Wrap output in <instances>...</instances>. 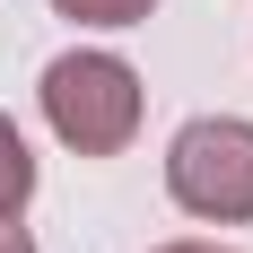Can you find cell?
<instances>
[{
	"instance_id": "277c9868",
	"label": "cell",
	"mask_w": 253,
	"mask_h": 253,
	"mask_svg": "<svg viewBox=\"0 0 253 253\" xmlns=\"http://www.w3.org/2000/svg\"><path fill=\"white\" fill-rule=\"evenodd\" d=\"M61 9H70V18H96V26H131L149 0H61Z\"/></svg>"
},
{
	"instance_id": "6da1fadb",
	"label": "cell",
	"mask_w": 253,
	"mask_h": 253,
	"mask_svg": "<svg viewBox=\"0 0 253 253\" xmlns=\"http://www.w3.org/2000/svg\"><path fill=\"white\" fill-rule=\"evenodd\" d=\"M44 114H52V131H61L70 149H123L131 123H140V87H131L123 61L70 52V61L44 70Z\"/></svg>"
},
{
	"instance_id": "3957f363",
	"label": "cell",
	"mask_w": 253,
	"mask_h": 253,
	"mask_svg": "<svg viewBox=\"0 0 253 253\" xmlns=\"http://www.w3.org/2000/svg\"><path fill=\"white\" fill-rule=\"evenodd\" d=\"M26 183H35L26 175V149H18V131L0 123V218H9V201H26Z\"/></svg>"
},
{
	"instance_id": "5b68a950",
	"label": "cell",
	"mask_w": 253,
	"mask_h": 253,
	"mask_svg": "<svg viewBox=\"0 0 253 253\" xmlns=\"http://www.w3.org/2000/svg\"><path fill=\"white\" fill-rule=\"evenodd\" d=\"M0 253H26V236H18V227H0Z\"/></svg>"
},
{
	"instance_id": "7a4b0ae2",
	"label": "cell",
	"mask_w": 253,
	"mask_h": 253,
	"mask_svg": "<svg viewBox=\"0 0 253 253\" xmlns=\"http://www.w3.org/2000/svg\"><path fill=\"white\" fill-rule=\"evenodd\" d=\"M175 201L201 218H253V123H192L166 157Z\"/></svg>"
}]
</instances>
